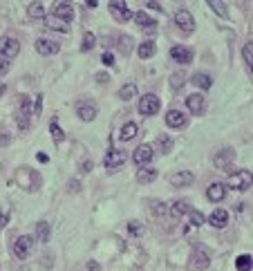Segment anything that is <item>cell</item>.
Wrapping results in <instances>:
<instances>
[{"mask_svg":"<svg viewBox=\"0 0 253 271\" xmlns=\"http://www.w3.org/2000/svg\"><path fill=\"white\" fill-rule=\"evenodd\" d=\"M18 52H21V43L16 38H11V36H3L0 38V76L7 74L11 61L18 56Z\"/></svg>","mask_w":253,"mask_h":271,"instance_id":"cell-1","label":"cell"},{"mask_svg":"<svg viewBox=\"0 0 253 271\" xmlns=\"http://www.w3.org/2000/svg\"><path fill=\"white\" fill-rule=\"evenodd\" d=\"M16 184L25 190H36L41 186V175L32 168H18L16 170Z\"/></svg>","mask_w":253,"mask_h":271,"instance_id":"cell-2","label":"cell"},{"mask_svg":"<svg viewBox=\"0 0 253 271\" xmlns=\"http://www.w3.org/2000/svg\"><path fill=\"white\" fill-rule=\"evenodd\" d=\"M208 264H211V256L204 246H195L193 249V256H190V271H206Z\"/></svg>","mask_w":253,"mask_h":271,"instance_id":"cell-3","label":"cell"},{"mask_svg":"<svg viewBox=\"0 0 253 271\" xmlns=\"http://www.w3.org/2000/svg\"><path fill=\"white\" fill-rule=\"evenodd\" d=\"M34 117V112H32V101H29L27 96H23L21 99V106H18V110H16V121H18V128L21 130H27L29 128V119Z\"/></svg>","mask_w":253,"mask_h":271,"instance_id":"cell-4","label":"cell"},{"mask_svg":"<svg viewBox=\"0 0 253 271\" xmlns=\"http://www.w3.org/2000/svg\"><path fill=\"white\" fill-rule=\"evenodd\" d=\"M159 108H162V101H159L157 94H144L139 101V112L146 114V117H152L159 112Z\"/></svg>","mask_w":253,"mask_h":271,"instance_id":"cell-5","label":"cell"},{"mask_svg":"<svg viewBox=\"0 0 253 271\" xmlns=\"http://www.w3.org/2000/svg\"><path fill=\"white\" fill-rule=\"evenodd\" d=\"M229 186L233 190H249L251 188V170H238L229 177Z\"/></svg>","mask_w":253,"mask_h":271,"instance_id":"cell-6","label":"cell"},{"mask_svg":"<svg viewBox=\"0 0 253 271\" xmlns=\"http://www.w3.org/2000/svg\"><path fill=\"white\" fill-rule=\"evenodd\" d=\"M32 246H34L32 236H21L14 244V256L18 258V260H27L29 254H32Z\"/></svg>","mask_w":253,"mask_h":271,"instance_id":"cell-7","label":"cell"},{"mask_svg":"<svg viewBox=\"0 0 253 271\" xmlns=\"http://www.w3.org/2000/svg\"><path fill=\"white\" fill-rule=\"evenodd\" d=\"M175 25L182 29L184 34L195 32V18L190 16V11H186V9H180V11L175 14Z\"/></svg>","mask_w":253,"mask_h":271,"instance_id":"cell-8","label":"cell"},{"mask_svg":"<svg viewBox=\"0 0 253 271\" xmlns=\"http://www.w3.org/2000/svg\"><path fill=\"white\" fill-rule=\"evenodd\" d=\"M110 14H112V18L116 23H128L132 18L130 9L126 7V3H119V0H112V3H110Z\"/></svg>","mask_w":253,"mask_h":271,"instance_id":"cell-9","label":"cell"},{"mask_svg":"<svg viewBox=\"0 0 253 271\" xmlns=\"http://www.w3.org/2000/svg\"><path fill=\"white\" fill-rule=\"evenodd\" d=\"M233 159H236V150H233V148H224V150H220L218 155L213 157V164H215V168L226 170L233 164Z\"/></svg>","mask_w":253,"mask_h":271,"instance_id":"cell-10","label":"cell"},{"mask_svg":"<svg viewBox=\"0 0 253 271\" xmlns=\"http://www.w3.org/2000/svg\"><path fill=\"white\" fill-rule=\"evenodd\" d=\"M170 59L177 61V63H182V65H188L190 61H193V49L184 47V45H175L170 49Z\"/></svg>","mask_w":253,"mask_h":271,"instance_id":"cell-11","label":"cell"},{"mask_svg":"<svg viewBox=\"0 0 253 271\" xmlns=\"http://www.w3.org/2000/svg\"><path fill=\"white\" fill-rule=\"evenodd\" d=\"M152 155H155V150H152V146H148V144H141L137 150L132 152V159H134V164H139V166H146V164H150V159Z\"/></svg>","mask_w":253,"mask_h":271,"instance_id":"cell-12","label":"cell"},{"mask_svg":"<svg viewBox=\"0 0 253 271\" xmlns=\"http://www.w3.org/2000/svg\"><path fill=\"white\" fill-rule=\"evenodd\" d=\"M166 126L172 128V130H182V128H186V114L180 112V110H170L166 114Z\"/></svg>","mask_w":253,"mask_h":271,"instance_id":"cell-13","label":"cell"},{"mask_svg":"<svg viewBox=\"0 0 253 271\" xmlns=\"http://www.w3.org/2000/svg\"><path fill=\"white\" fill-rule=\"evenodd\" d=\"M126 162V150H119V148H110L106 152V159H103V164L108 166V168H116V166H121Z\"/></svg>","mask_w":253,"mask_h":271,"instance_id":"cell-14","label":"cell"},{"mask_svg":"<svg viewBox=\"0 0 253 271\" xmlns=\"http://www.w3.org/2000/svg\"><path fill=\"white\" fill-rule=\"evenodd\" d=\"M52 16H56L59 21H63V23H70L72 18H74V7H72L70 3H59L56 7H54Z\"/></svg>","mask_w":253,"mask_h":271,"instance_id":"cell-15","label":"cell"},{"mask_svg":"<svg viewBox=\"0 0 253 271\" xmlns=\"http://www.w3.org/2000/svg\"><path fill=\"white\" fill-rule=\"evenodd\" d=\"M195 182V175L188 170H182V172H175V175L170 177V184L175 188H184V186H190V184Z\"/></svg>","mask_w":253,"mask_h":271,"instance_id":"cell-16","label":"cell"},{"mask_svg":"<svg viewBox=\"0 0 253 271\" xmlns=\"http://www.w3.org/2000/svg\"><path fill=\"white\" fill-rule=\"evenodd\" d=\"M36 52L43 54V56H52V54L59 52V43H54L49 38H38L36 41Z\"/></svg>","mask_w":253,"mask_h":271,"instance_id":"cell-17","label":"cell"},{"mask_svg":"<svg viewBox=\"0 0 253 271\" xmlns=\"http://www.w3.org/2000/svg\"><path fill=\"white\" fill-rule=\"evenodd\" d=\"M208 224L215 226V229H224V226L229 224V213H226L224 208H218V211H213L208 215Z\"/></svg>","mask_w":253,"mask_h":271,"instance_id":"cell-18","label":"cell"},{"mask_svg":"<svg viewBox=\"0 0 253 271\" xmlns=\"http://www.w3.org/2000/svg\"><path fill=\"white\" fill-rule=\"evenodd\" d=\"M206 197L211 202H222L226 197V186L224 184H211V186L206 188Z\"/></svg>","mask_w":253,"mask_h":271,"instance_id":"cell-19","label":"cell"},{"mask_svg":"<svg viewBox=\"0 0 253 271\" xmlns=\"http://www.w3.org/2000/svg\"><path fill=\"white\" fill-rule=\"evenodd\" d=\"M186 108L193 114H202V112H204V96H202V94H190L186 99Z\"/></svg>","mask_w":253,"mask_h":271,"instance_id":"cell-20","label":"cell"},{"mask_svg":"<svg viewBox=\"0 0 253 271\" xmlns=\"http://www.w3.org/2000/svg\"><path fill=\"white\" fill-rule=\"evenodd\" d=\"M157 180V170L150 168V166H141L139 172H137V182L139 184H150Z\"/></svg>","mask_w":253,"mask_h":271,"instance_id":"cell-21","label":"cell"},{"mask_svg":"<svg viewBox=\"0 0 253 271\" xmlns=\"http://www.w3.org/2000/svg\"><path fill=\"white\" fill-rule=\"evenodd\" d=\"M45 25H47L49 29H54V32H61V34H67V32H70V23L59 21L56 16H47V18H45Z\"/></svg>","mask_w":253,"mask_h":271,"instance_id":"cell-22","label":"cell"},{"mask_svg":"<svg viewBox=\"0 0 253 271\" xmlns=\"http://www.w3.org/2000/svg\"><path fill=\"white\" fill-rule=\"evenodd\" d=\"M76 112H79V117H81L83 121H94V117H96V108L92 106V103H79Z\"/></svg>","mask_w":253,"mask_h":271,"instance_id":"cell-23","label":"cell"},{"mask_svg":"<svg viewBox=\"0 0 253 271\" xmlns=\"http://www.w3.org/2000/svg\"><path fill=\"white\" fill-rule=\"evenodd\" d=\"M137 132H139V126H137V123L128 121L126 126L121 128V132H119V139H121V141H130V139H134V137H137Z\"/></svg>","mask_w":253,"mask_h":271,"instance_id":"cell-24","label":"cell"},{"mask_svg":"<svg viewBox=\"0 0 253 271\" xmlns=\"http://www.w3.org/2000/svg\"><path fill=\"white\" fill-rule=\"evenodd\" d=\"M190 81H193V85H197V88H202V90H208L213 85V79L208 76L206 72H197V74H193V79H190Z\"/></svg>","mask_w":253,"mask_h":271,"instance_id":"cell-25","label":"cell"},{"mask_svg":"<svg viewBox=\"0 0 253 271\" xmlns=\"http://www.w3.org/2000/svg\"><path fill=\"white\" fill-rule=\"evenodd\" d=\"M188 211H190V204H188L186 200H177L175 204L170 206V215H172L175 220H180L182 215H184V213H188Z\"/></svg>","mask_w":253,"mask_h":271,"instance_id":"cell-26","label":"cell"},{"mask_svg":"<svg viewBox=\"0 0 253 271\" xmlns=\"http://www.w3.org/2000/svg\"><path fill=\"white\" fill-rule=\"evenodd\" d=\"M134 21H137L139 27H146V29H155V25H157L155 18H150L148 14H144V11H139V14L134 16Z\"/></svg>","mask_w":253,"mask_h":271,"instance_id":"cell-27","label":"cell"},{"mask_svg":"<svg viewBox=\"0 0 253 271\" xmlns=\"http://www.w3.org/2000/svg\"><path fill=\"white\" fill-rule=\"evenodd\" d=\"M137 54H139V59H150L152 54H155V43L152 41L141 43V45L137 47Z\"/></svg>","mask_w":253,"mask_h":271,"instance_id":"cell-28","label":"cell"},{"mask_svg":"<svg viewBox=\"0 0 253 271\" xmlns=\"http://www.w3.org/2000/svg\"><path fill=\"white\" fill-rule=\"evenodd\" d=\"M49 132H52V137L56 144H61V141L65 139V132L61 130V126H59V121L56 119H52V123H49Z\"/></svg>","mask_w":253,"mask_h":271,"instance_id":"cell-29","label":"cell"},{"mask_svg":"<svg viewBox=\"0 0 253 271\" xmlns=\"http://www.w3.org/2000/svg\"><path fill=\"white\" fill-rule=\"evenodd\" d=\"M134 94H137V85H134V83H128V85H123V88L119 90V96L123 99V101H130Z\"/></svg>","mask_w":253,"mask_h":271,"instance_id":"cell-30","label":"cell"},{"mask_svg":"<svg viewBox=\"0 0 253 271\" xmlns=\"http://www.w3.org/2000/svg\"><path fill=\"white\" fill-rule=\"evenodd\" d=\"M208 7H211L220 18H226V16H229V9H226V5L220 3V0H211V3H208Z\"/></svg>","mask_w":253,"mask_h":271,"instance_id":"cell-31","label":"cell"},{"mask_svg":"<svg viewBox=\"0 0 253 271\" xmlns=\"http://www.w3.org/2000/svg\"><path fill=\"white\" fill-rule=\"evenodd\" d=\"M251 264H253V260H251V256H249V254L238 256V260H236L238 271H251Z\"/></svg>","mask_w":253,"mask_h":271,"instance_id":"cell-32","label":"cell"},{"mask_svg":"<svg viewBox=\"0 0 253 271\" xmlns=\"http://www.w3.org/2000/svg\"><path fill=\"white\" fill-rule=\"evenodd\" d=\"M27 14L32 18H45V7H43L41 3H32L27 7Z\"/></svg>","mask_w":253,"mask_h":271,"instance_id":"cell-33","label":"cell"},{"mask_svg":"<svg viewBox=\"0 0 253 271\" xmlns=\"http://www.w3.org/2000/svg\"><path fill=\"white\" fill-rule=\"evenodd\" d=\"M157 148L164 152V155H166V152H170V150H172V139H170V137H166V134L157 137Z\"/></svg>","mask_w":253,"mask_h":271,"instance_id":"cell-34","label":"cell"},{"mask_svg":"<svg viewBox=\"0 0 253 271\" xmlns=\"http://www.w3.org/2000/svg\"><path fill=\"white\" fill-rule=\"evenodd\" d=\"M36 233H38L41 242H47L49 240V224L47 222H38V224H36Z\"/></svg>","mask_w":253,"mask_h":271,"instance_id":"cell-35","label":"cell"},{"mask_svg":"<svg viewBox=\"0 0 253 271\" xmlns=\"http://www.w3.org/2000/svg\"><path fill=\"white\" fill-rule=\"evenodd\" d=\"M96 45V38H94V34H83V43H81V52H90L92 47Z\"/></svg>","mask_w":253,"mask_h":271,"instance_id":"cell-36","label":"cell"},{"mask_svg":"<svg viewBox=\"0 0 253 271\" xmlns=\"http://www.w3.org/2000/svg\"><path fill=\"white\" fill-rule=\"evenodd\" d=\"M188 218H190V224H193V226H202V224L206 222L204 215H202L200 211H193V208L188 211Z\"/></svg>","mask_w":253,"mask_h":271,"instance_id":"cell-37","label":"cell"},{"mask_svg":"<svg viewBox=\"0 0 253 271\" xmlns=\"http://www.w3.org/2000/svg\"><path fill=\"white\" fill-rule=\"evenodd\" d=\"M242 54H244V61H246V65H249V70H251V65H253V43H251V41L244 45Z\"/></svg>","mask_w":253,"mask_h":271,"instance_id":"cell-38","label":"cell"},{"mask_svg":"<svg viewBox=\"0 0 253 271\" xmlns=\"http://www.w3.org/2000/svg\"><path fill=\"white\" fill-rule=\"evenodd\" d=\"M130 47H132V38H130V36H123V38H119V49H121L123 54L130 52Z\"/></svg>","mask_w":253,"mask_h":271,"instance_id":"cell-39","label":"cell"},{"mask_svg":"<svg viewBox=\"0 0 253 271\" xmlns=\"http://www.w3.org/2000/svg\"><path fill=\"white\" fill-rule=\"evenodd\" d=\"M128 231L132 233L134 238H139V236H144V226L139 224V222H130V224H128Z\"/></svg>","mask_w":253,"mask_h":271,"instance_id":"cell-40","label":"cell"},{"mask_svg":"<svg viewBox=\"0 0 253 271\" xmlns=\"http://www.w3.org/2000/svg\"><path fill=\"white\" fill-rule=\"evenodd\" d=\"M170 85H172V88H177V90H180L182 85H184V74H182V72L172 74V76H170Z\"/></svg>","mask_w":253,"mask_h":271,"instance_id":"cell-41","label":"cell"},{"mask_svg":"<svg viewBox=\"0 0 253 271\" xmlns=\"http://www.w3.org/2000/svg\"><path fill=\"white\" fill-rule=\"evenodd\" d=\"M152 211H155L157 215H164L166 213V206L162 204V202H152Z\"/></svg>","mask_w":253,"mask_h":271,"instance_id":"cell-42","label":"cell"},{"mask_svg":"<svg viewBox=\"0 0 253 271\" xmlns=\"http://www.w3.org/2000/svg\"><path fill=\"white\" fill-rule=\"evenodd\" d=\"M101 61H103L106 65H114V56H112V54H108V52L101 56Z\"/></svg>","mask_w":253,"mask_h":271,"instance_id":"cell-43","label":"cell"},{"mask_svg":"<svg viewBox=\"0 0 253 271\" xmlns=\"http://www.w3.org/2000/svg\"><path fill=\"white\" fill-rule=\"evenodd\" d=\"M96 81H99V83H108V81H110V76H108L106 72H99V74H96Z\"/></svg>","mask_w":253,"mask_h":271,"instance_id":"cell-44","label":"cell"},{"mask_svg":"<svg viewBox=\"0 0 253 271\" xmlns=\"http://www.w3.org/2000/svg\"><path fill=\"white\" fill-rule=\"evenodd\" d=\"M7 222H9V215L7 213H0V229H5V226H7Z\"/></svg>","mask_w":253,"mask_h":271,"instance_id":"cell-45","label":"cell"},{"mask_svg":"<svg viewBox=\"0 0 253 271\" xmlns=\"http://www.w3.org/2000/svg\"><path fill=\"white\" fill-rule=\"evenodd\" d=\"M146 5H148L150 9H155V11H159V14H162V5L155 3V0H150V3H146Z\"/></svg>","mask_w":253,"mask_h":271,"instance_id":"cell-46","label":"cell"},{"mask_svg":"<svg viewBox=\"0 0 253 271\" xmlns=\"http://www.w3.org/2000/svg\"><path fill=\"white\" fill-rule=\"evenodd\" d=\"M9 141H11V137H9V134H0V146H7Z\"/></svg>","mask_w":253,"mask_h":271,"instance_id":"cell-47","label":"cell"},{"mask_svg":"<svg viewBox=\"0 0 253 271\" xmlns=\"http://www.w3.org/2000/svg\"><path fill=\"white\" fill-rule=\"evenodd\" d=\"M88 267H90V271H101V269H99V264H96V262H88Z\"/></svg>","mask_w":253,"mask_h":271,"instance_id":"cell-48","label":"cell"},{"mask_svg":"<svg viewBox=\"0 0 253 271\" xmlns=\"http://www.w3.org/2000/svg\"><path fill=\"white\" fill-rule=\"evenodd\" d=\"M38 162H43V164L47 162V155H45V152H38Z\"/></svg>","mask_w":253,"mask_h":271,"instance_id":"cell-49","label":"cell"},{"mask_svg":"<svg viewBox=\"0 0 253 271\" xmlns=\"http://www.w3.org/2000/svg\"><path fill=\"white\" fill-rule=\"evenodd\" d=\"M81 168H83V170H92V162H85V164L81 166Z\"/></svg>","mask_w":253,"mask_h":271,"instance_id":"cell-50","label":"cell"},{"mask_svg":"<svg viewBox=\"0 0 253 271\" xmlns=\"http://www.w3.org/2000/svg\"><path fill=\"white\" fill-rule=\"evenodd\" d=\"M3 92H5V85H0V94H3Z\"/></svg>","mask_w":253,"mask_h":271,"instance_id":"cell-51","label":"cell"}]
</instances>
